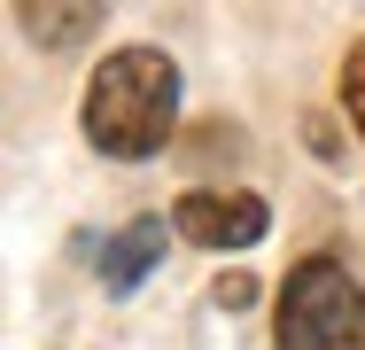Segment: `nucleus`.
Wrapping results in <instances>:
<instances>
[{"label": "nucleus", "instance_id": "f257e3e1", "mask_svg": "<svg viewBox=\"0 0 365 350\" xmlns=\"http://www.w3.org/2000/svg\"><path fill=\"white\" fill-rule=\"evenodd\" d=\"M179 125V63L163 47H117L86 86V140L117 164L155 156Z\"/></svg>", "mask_w": 365, "mask_h": 350}, {"label": "nucleus", "instance_id": "f03ea898", "mask_svg": "<svg viewBox=\"0 0 365 350\" xmlns=\"http://www.w3.org/2000/svg\"><path fill=\"white\" fill-rule=\"evenodd\" d=\"M280 350H365V288L342 257H303L272 304Z\"/></svg>", "mask_w": 365, "mask_h": 350}, {"label": "nucleus", "instance_id": "7ed1b4c3", "mask_svg": "<svg viewBox=\"0 0 365 350\" xmlns=\"http://www.w3.org/2000/svg\"><path fill=\"white\" fill-rule=\"evenodd\" d=\"M179 234L187 241H202V249H249V241H264V203L257 195H241V187H202V195H179Z\"/></svg>", "mask_w": 365, "mask_h": 350}, {"label": "nucleus", "instance_id": "20e7f679", "mask_svg": "<svg viewBox=\"0 0 365 350\" xmlns=\"http://www.w3.org/2000/svg\"><path fill=\"white\" fill-rule=\"evenodd\" d=\"M101 8H109V0H16V16H24V31H31L39 47H78V39L101 24Z\"/></svg>", "mask_w": 365, "mask_h": 350}, {"label": "nucleus", "instance_id": "39448f33", "mask_svg": "<svg viewBox=\"0 0 365 350\" xmlns=\"http://www.w3.org/2000/svg\"><path fill=\"white\" fill-rule=\"evenodd\" d=\"M155 257H163V226H155V218H133V226L109 241V257H101V280L125 296V288H140V280L155 273Z\"/></svg>", "mask_w": 365, "mask_h": 350}, {"label": "nucleus", "instance_id": "423d86ee", "mask_svg": "<svg viewBox=\"0 0 365 350\" xmlns=\"http://www.w3.org/2000/svg\"><path fill=\"white\" fill-rule=\"evenodd\" d=\"M342 101H350V125L365 133V39L350 47V63H342Z\"/></svg>", "mask_w": 365, "mask_h": 350}, {"label": "nucleus", "instance_id": "0eeeda50", "mask_svg": "<svg viewBox=\"0 0 365 350\" xmlns=\"http://www.w3.org/2000/svg\"><path fill=\"white\" fill-rule=\"evenodd\" d=\"M218 304H225V311H249V304H257V280H249V273H225L218 280Z\"/></svg>", "mask_w": 365, "mask_h": 350}]
</instances>
